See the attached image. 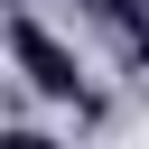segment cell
Instances as JSON below:
<instances>
[{
    "mask_svg": "<svg viewBox=\"0 0 149 149\" xmlns=\"http://www.w3.org/2000/svg\"><path fill=\"white\" fill-rule=\"evenodd\" d=\"M9 65H19V84H28V93L74 102V112H102V93H93V84H84V65H74V47H65L37 9H19V19H9Z\"/></svg>",
    "mask_w": 149,
    "mask_h": 149,
    "instance_id": "cell-1",
    "label": "cell"
},
{
    "mask_svg": "<svg viewBox=\"0 0 149 149\" xmlns=\"http://www.w3.org/2000/svg\"><path fill=\"white\" fill-rule=\"evenodd\" d=\"M0 149H65V140H47V130H28V121H9V140Z\"/></svg>",
    "mask_w": 149,
    "mask_h": 149,
    "instance_id": "cell-2",
    "label": "cell"
},
{
    "mask_svg": "<svg viewBox=\"0 0 149 149\" xmlns=\"http://www.w3.org/2000/svg\"><path fill=\"white\" fill-rule=\"evenodd\" d=\"M19 9H28V0H9V19H19Z\"/></svg>",
    "mask_w": 149,
    "mask_h": 149,
    "instance_id": "cell-3",
    "label": "cell"
}]
</instances>
